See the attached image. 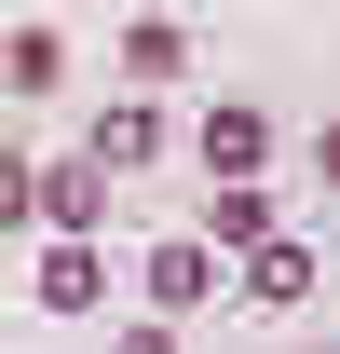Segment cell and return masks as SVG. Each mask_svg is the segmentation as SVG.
Wrapping results in <instances>:
<instances>
[{
    "mask_svg": "<svg viewBox=\"0 0 340 354\" xmlns=\"http://www.w3.org/2000/svg\"><path fill=\"white\" fill-rule=\"evenodd\" d=\"M109 191H123V177H95V164H28V150H14V164H0V218H14V232L41 218L55 245H82V232L109 218Z\"/></svg>",
    "mask_w": 340,
    "mask_h": 354,
    "instance_id": "obj_1",
    "label": "cell"
},
{
    "mask_svg": "<svg viewBox=\"0 0 340 354\" xmlns=\"http://www.w3.org/2000/svg\"><path fill=\"white\" fill-rule=\"evenodd\" d=\"M82 164L95 177H150V164H164V109H150V95H109L95 136H82Z\"/></svg>",
    "mask_w": 340,
    "mask_h": 354,
    "instance_id": "obj_2",
    "label": "cell"
},
{
    "mask_svg": "<svg viewBox=\"0 0 340 354\" xmlns=\"http://www.w3.org/2000/svg\"><path fill=\"white\" fill-rule=\"evenodd\" d=\"M205 164H218V191H258V164H272V123H258L245 95H218V109H205Z\"/></svg>",
    "mask_w": 340,
    "mask_h": 354,
    "instance_id": "obj_3",
    "label": "cell"
},
{
    "mask_svg": "<svg viewBox=\"0 0 340 354\" xmlns=\"http://www.w3.org/2000/svg\"><path fill=\"white\" fill-rule=\"evenodd\" d=\"M0 82H14V95H55V82H68V28H14V41H0Z\"/></svg>",
    "mask_w": 340,
    "mask_h": 354,
    "instance_id": "obj_4",
    "label": "cell"
},
{
    "mask_svg": "<svg viewBox=\"0 0 340 354\" xmlns=\"http://www.w3.org/2000/svg\"><path fill=\"white\" fill-rule=\"evenodd\" d=\"M177 68H191V28L177 14H136L123 28V82H177Z\"/></svg>",
    "mask_w": 340,
    "mask_h": 354,
    "instance_id": "obj_5",
    "label": "cell"
},
{
    "mask_svg": "<svg viewBox=\"0 0 340 354\" xmlns=\"http://www.w3.org/2000/svg\"><path fill=\"white\" fill-rule=\"evenodd\" d=\"M205 245L258 259V245H286V232H272V205H258V191H218V205H205Z\"/></svg>",
    "mask_w": 340,
    "mask_h": 354,
    "instance_id": "obj_6",
    "label": "cell"
},
{
    "mask_svg": "<svg viewBox=\"0 0 340 354\" xmlns=\"http://www.w3.org/2000/svg\"><path fill=\"white\" fill-rule=\"evenodd\" d=\"M205 286H218V245H150V300L164 313H191Z\"/></svg>",
    "mask_w": 340,
    "mask_h": 354,
    "instance_id": "obj_7",
    "label": "cell"
},
{
    "mask_svg": "<svg viewBox=\"0 0 340 354\" xmlns=\"http://www.w3.org/2000/svg\"><path fill=\"white\" fill-rule=\"evenodd\" d=\"M95 286H109L95 245H55V259H41V313H95Z\"/></svg>",
    "mask_w": 340,
    "mask_h": 354,
    "instance_id": "obj_8",
    "label": "cell"
},
{
    "mask_svg": "<svg viewBox=\"0 0 340 354\" xmlns=\"http://www.w3.org/2000/svg\"><path fill=\"white\" fill-rule=\"evenodd\" d=\"M245 286H258L272 313H286V300H313V245H258V259H245Z\"/></svg>",
    "mask_w": 340,
    "mask_h": 354,
    "instance_id": "obj_9",
    "label": "cell"
},
{
    "mask_svg": "<svg viewBox=\"0 0 340 354\" xmlns=\"http://www.w3.org/2000/svg\"><path fill=\"white\" fill-rule=\"evenodd\" d=\"M313 177H327V191H340V123H327V136H313Z\"/></svg>",
    "mask_w": 340,
    "mask_h": 354,
    "instance_id": "obj_10",
    "label": "cell"
},
{
    "mask_svg": "<svg viewBox=\"0 0 340 354\" xmlns=\"http://www.w3.org/2000/svg\"><path fill=\"white\" fill-rule=\"evenodd\" d=\"M123 354H177V327H136V341H123Z\"/></svg>",
    "mask_w": 340,
    "mask_h": 354,
    "instance_id": "obj_11",
    "label": "cell"
},
{
    "mask_svg": "<svg viewBox=\"0 0 340 354\" xmlns=\"http://www.w3.org/2000/svg\"><path fill=\"white\" fill-rule=\"evenodd\" d=\"M313 354H340V341H313Z\"/></svg>",
    "mask_w": 340,
    "mask_h": 354,
    "instance_id": "obj_12",
    "label": "cell"
}]
</instances>
